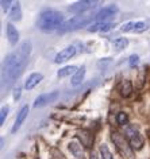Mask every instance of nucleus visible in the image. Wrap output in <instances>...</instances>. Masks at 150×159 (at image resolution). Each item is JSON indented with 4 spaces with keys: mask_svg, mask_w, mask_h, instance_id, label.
I'll return each instance as SVG.
<instances>
[{
    "mask_svg": "<svg viewBox=\"0 0 150 159\" xmlns=\"http://www.w3.org/2000/svg\"><path fill=\"white\" fill-rule=\"evenodd\" d=\"M10 19L11 20H21L22 19V8H21V6H19V3H16L14 7H12V10L10 11Z\"/></svg>",
    "mask_w": 150,
    "mask_h": 159,
    "instance_id": "nucleus-18",
    "label": "nucleus"
},
{
    "mask_svg": "<svg viewBox=\"0 0 150 159\" xmlns=\"http://www.w3.org/2000/svg\"><path fill=\"white\" fill-rule=\"evenodd\" d=\"M130 147H131L133 150H135V151L141 150L142 147H143V139H142L138 134L134 135V136L130 138Z\"/></svg>",
    "mask_w": 150,
    "mask_h": 159,
    "instance_id": "nucleus-17",
    "label": "nucleus"
},
{
    "mask_svg": "<svg viewBox=\"0 0 150 159\" xmlns=\"http://www.w3.org/2000/svg\"><path fill=\"white\" fill-rule=\"evenodd\" d=\"M11 4H12V2H10V0H2V8L4 12H7V11L10 10Z\"/></svg>",
    "mask_w": 150,
    "mask_h": 159,
    "instance_id": "nucleus-25",
    "label": "nucleus"
},
{
    "mask_svg": "<svg viewBox=\"0 0 150 159\" xmlns=\"http://www.w3.org/2000/svg\"><path fill=\"white\" fill-rule=\"evenodd\" d=\"M76 71H77V67L76 66H65V67H62V69L58 70V77L62 78V77H68V75L70 74H76Z\"/></svg>",
    "mask_w": 150,
    "mask_h": 159,
    "instance_id": "nucleus-19",
    "label": "nucleus"
},
{
    "mask_svg": "<svg viewBox=\"0 0 150 159\" xmlns=\"http://www.w3.org/2000/svg\"><path fill=\"white\" fill-rule=\"evenodd\" d=\"M84 77H85V66H81L80 69L76 71V74L73 75L72 81H70L72 86H78L82 81H84Z\"/></svg>",
    "mask_w": 150,
    "mask_h": 159,
    "instance_id": "nucleus-15",
    "label": "nucleus"
},
{
    "mask_svg": "<svg viewBox=\"0 0 150 159\" xmlns=\"http://www.w3.org/2000/svg\"><path fill=\"white\" fill-rule=\"evenodd\" d=\"M6 31H7V38H8L10 43L11 45H16V42L19 41V33L14 27V25L8 23V25L6 26Z\"/></svg>",
    "mask_w": 150,
    "mask_h": 159,
    "instance_id": "nucleus-14",
    "label": "nucleus"
},
{
    "mask_svg": "<svg viewBox=\"0 0 150 159\" xmlns=\"http://www.w3.org/2000/svg\"><path fill=\"white\" fill-rule=\"evenodd\" d=\"M31 53V42L26 41L19 46L18 50L7 55L2 66V90H8L21 77L25 67L29 62Z\"/></svg>",
    "mask_w": 150,
    "mask_h": 159,
    "instance_id": "nucleus-1",
    "label": "nucleus"
},
{
    "mask_svg": "<svg viewBox=\"0 0 150 159\" xmlns=\"http://www.w3.org/2000/svg\"><path fill=\"white\" fill-rule=\"evenodd\" d=\"M95 19V16H74L72 19H69L68 22H65L64 25L60 27V31L64 33V31H70V30H77L82 26H87L88 23Z\"/></svg>",
    "mask_w": 150,
    "mask_h": 159,
    "instance_id": "nucleus-3",
    "label": "nucleus"
},
{
    "mask_svg": "<svg viewBox=\"0 0 150 159\" xmlns=\"http://www.w3.org/2000/svg\"><path fill=\"white\" fill-rule=\"evenodd\" d=\"M42 78H43V75L41 73H33L29 78H27V81H26V84H25V88L27 90H31V89L35 88V86H37L39 82L42 81Z\"/></svg>",
    "mask_w": 150,
    "mask_h": 159,
    "instance_id": "nucleus-13",
    "label": "nucleus"
},
{
    "mask_svg": "<svg viewBox=\"0 0 150 159\" xmlns=\"http://www.w3.org/2000/svg\"><path fill=\"white\" fill-rule=\"evenodd\" d=\"M116 12H118V7H116L115 4L107 6V7H104V8H101L96 15H95V20L103 22L104 19H108V18L114 16V15H115Z\"/></svg>",
    "mask_w": 150,
    "mask_h": 159,
    "instance_id": "nucleus-7",
    "label": "nucleus"
},
{
    "mask_svg": "<svg viewBox=\"0 0 150 159\" xmlns=\"http://www.w3.org/2000/svg\"><path fill=\"white\" fill-rule=\"evenodd\" d=\"M76 54V49H74L73 46H69L66 47V49L61 50L60 53H58L56 55V58H54V61H56V63H62V62H66L68 59H70L73 57V55Z\"/></svg>",
    "mask_w": 150,
    "mask_h": 159,
    "instance_id": "nucleus-10",
    "label": "nucleus"
},
{
    "mask_svg": "<svg viewBox=\"0 0 150 159\" xmlns=\"http://www.w3.org/2000/svg\"><path fill=\"white\" fill-rule=\"evenodd\" d=\"M27 115H29V107L25 105L21 111H19V113H18V116H16V120H15V124H14V127H12V129H11V132L15 134L19 128H21V125L23 124V121L26 120Z\"/></svg>",
    "mask_w": 150,
    "mask_h": 159,
    "instance_id": "nucleus-12",
    "label": "nucleus"
},
{
    "mask_svg": "<svg viewBox=\"0 0 150 159\" xmlns=\"http://www.w3.org/2000/svg\"><path fill=\"white\" fill-rule=\"evenodd\" d=\"M91 159H97V157L95 154H92V155H91Z\"/></svg>",
    "mask_w": 150,
    "mask_h": 159,
    "instance_id": "nucleus-28",
    "label": "nucleus"
},
{
    "mask_svg": "<svg viewBox=\"0 0 150 159\" xmlns=\"http://www.w3.org/2000/svg\"><path fill=\"white\" fill-rule=\"evenodd\" d=\"M129 62H130V66L134 67L135 65H138V62H139V57H138V55H131Z\"/></svg>",
    "mask_w": 150,
    "mask_h": 159,
    "instance_id": "nucleus-26",
    "label": "nucleus"
},
{
    "mask_svg": "<svg viewBox=\"0 0 150 159\" xmlns=\"http://www.w3.org/2000/svg\"><path fill=\"white\" fill-rule=\"evenodd\" d=\"M101 2H92V0H84V2H77L72 4L69 7V11L70 12H74V14H81L84 11H88V10H92L95 8L97 4H100Z\"/></svg>",
    "mask_w": 150,
    "mask_h": 159,
    "instance_id": "nucleus-5",
    "label": "nucleus"
},
{
    "mask_svg": "<svg viewBox=\"0 0 150 159\" xmlns=\"http://www.w3.org/2000/svg\"><path fill=\"white\" fill-rule=\"evenodd\" d=\"M60 97V93L58 92H50L46 94H41V96L37 97V100L34 102V108H39V107H45L50 102H54L57 98Z\"/></svg>",
    "mask_w": 150,
    "mask_h": 159,
    "instance_id": "nucleus-6",
    "label": "nucleus"
},
{
    "mask_svg": "<svg viewBox=\"0 0 150 159\" xmlns=\"http://www.w3.org/2000/svg\"><path fill=\"white\" fill-rule=\"evenodd\" d=\"M112 27H115L114 23H107V22H96L93 25H89L88 26V30L89 33H101V31H108L111 30Z\"/></svg>",
    "mask_w": 150,
    "mask_h": 159,
    "instance_id": "nucleus-11",
    "label": "nucleus"
},
{
    "mask_svg": "<svg viewBox=\"0 0 150 159\" xmlns=\"http://www.w3.org/2000/svg\"><path fill=\"white\" fill-rule=\"evenodd\" d=\"M133 92V85L131 82L129 81V80H126V81H123V84H122V89H120V93L123 97H129L130 94H131Z\"/></svg>",
    "mask_w": 150,
    "mask_h": 159,
    "instance_id": "nucleus-20",
    "label": "nucleus"
},
{
    "mask_svg": "<svg viewBox=\"0 0 150 159\" xmlns=\"http://www.w3.org/2000/svg\"><path fill=\"white\" fill-rule=\"evenodd\" d=\"M77 138L80 139L81 146H84L85 148H91L93 144V135L88 129H80L77 131Z\"/></svg>",
    "mask_w": 150,
    "mask_h": 159,
    "instance_id": "nucleus-9",
    "label": "nucleus"
},
{
    "mask_svg": "<svg viewBox=\"0 0 150 159\" xmlns=\"http://www.w3.org/2000/svg\"><path fill=\"white\" fill-rule=\"evenodd\" d=\"M100 154H101V157H103V159H114L112 154L110 152L108 147L105 146V144H101L100 146Z\"/></svg>",
    "mask_w": 150,
    "mask_h": 159,
    "instance_id": "nucleus-22",
    "label": "nucleus"
},
{
    "mask_svg": "<svg viewBox=\"0 0 150 159\" xmlns=\"http://www.w3.org/2000/svg\"><path fill=\"white\" fill-rule=\"evenodd\" d=\"M116 121H118V124L124 125V124H127V121H129V116L124 112H119L116 116Z\"/></svg>",
    "mask_w": 150,
    "mask_h": 159,
    "instance_id": "nucleus-23",
    "label": "nucleus"
},
{
    "mask_svg": "<svg viewBox=\"0 0 150 159\" xmlns=\"http://www.w3.org/2000/svg\"><path fill=\"white\" fill-rule=\"evenodd\" d=\"M146 30H148V25L143 22H129L122 27L123 33H143Z\"/></svg>",
    "mask_w": 150,
    "mask_h": 159,
    "instance_id": "nucleus-8",
    "label": "nucleus"
},
{
    "mask_svg": "<svg viewBox=\"0 0 150 159\" xmlns=\"http://www.w3.org/2000/svg\"><path fill=\"white\" fill-rule=\"evenodd\" d=\"M19 97H21V88H19V86H18V88L15 89V93H14V98H15V100H18Z\"/></svg>",
    "mask_w": 150,
    "mask_h": 159,
    "instance_id": "nucleus-27",
    "label": "nucleus"
},
{
    "mask_svg": "<svg viewBox=\"0 0 150 159\" xmlns=\"http://www.w3.org/2000/svg\"><path fill=\"white\" fill-rule=\"evenodd\" d=\"M68 148L69 151L72 152L76 158H81L82 157V147H81V143H77V142H70L68 144Z\"/></svg>",
    "mask_w": 150,
    "mask_h": 159,
    "instance_id": "nucleus-16",
    "label": "nucleus"
},
{
    "mask_svg": "<svg viewBox=\"0 0 150 159\" xmlns=\"http://www.w3.org/2000/svg\"><path fill=\"white\" fill-rule=\"evenodd\" d=\"M62 20H64V18H62L61 12H58L56 10H46L39 15L37 20V26L42 31H53L57 27H61L64 25Z\"/></svg>",
    "mask_w": 150,
    "mask_h": 159,
    "instance_id": "nucleus-2",
    "label": "nucleus"
},
{
    "mask_svg": "<svg viewBox=\"0 0 150 159\" xmlns=\"http://www.w3.org/2000/svg\"><path fill=\"white\" fill-rule=\"evenodd\" d=\"M112 140L116 144V148L122 155H124V157H127L129 159H131V157H133L131 150H130V146H129V143L126 142L123 135H120L119 132H112Z\"/></svg>",
    "mask_w": 150,
    "mask_h": 159,
    "instance_id": "nucleus-4",
    "label": "nucleus"
},
{
    "mask_svg": "<svg viewBox=\"0 0 150 159\" xmlns=\"http://www.w3.org/2000/svg\"><path fill=\"white\" fill-rule=\"evenodd\" d=\"M127 45H129V41H127L126 38H118V39H115V41L112 42L114 49L118 50V51L126 49V47H127Z\"/></svg>",
    "mask_w": 150,
    "mask_h": 159,
    "instance_id": "nucleus-21",
    "label": "nucleus"
},
{
    "mask_svg": "<svg viewBox=\"0 0 150 159\" xmlns=\"http://www.w3.org/2000/svg\"><path fill=\"white\" fill-rule=\"evenodd\" d=\"M7 113H8V107H3L2 108V112H0V124H4V120L7 117Z\"/></svg>",
    "mask_w": 150,
    "mask_h": 159,
    "instance_id": "nucleus-24",
    "label": "nucleus"
}]
</instances>
